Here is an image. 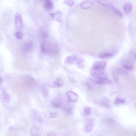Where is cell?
<instances>
[{"label":"cell","instance_id":"cell-1","mask_svg":"<svg viewBox=\"0 0 136 136\" xmlns=\"http://www.w3.org/2000/svg\"><path fill=\"white\" fill-rule=\"evenodd\" d=\"M41 48L42 52L46 54L55 55L58 52L59 50L57 46L52 42H42L41 45Z\"/></svg>","mask_w":136,"mask_h":136},{"label":"cell","instance_id":"cell-2","mask_svg":"<svg viewBox=\"0 0 136 136\" xmlns=\"http://www.w3.org/2000/svg\"><path fill=\"white\" fill-rule=\"evenodd\" d=\"M89 80L94 83L98 84H112L113 82L106 77L97 76L90 75L89 76Z\"/></svg>","mask_w":136,"mask_h":136},{"label":"cell","instance_id":"cell-3","mask_svg":"<svg viewBox=\"0 0 136 136\" xmlns=\"http://www.w3.org/2000/svg\"><path fill=\"white\" fill-rule=\"evenodd\" d=\"M52 105L56 108L62 107L63 104L61 96L59 95L57 96L52 101Z\"/></svg>","mask_w":136,"mask_h":136},{"label":"cell","instance_id":"cell-4","mask_svg":"<svg viewBox=\"0 0 136 136\" xmlns=\"http://www.w3.org/2000/svg\"><path fill=\"white\" fill-rule=\"evenodd\" d=\"M107 62L106 61H99L95 62L92 66V69L100 71H103L105 69L107 65Z\"/></svg>","mask_w":136,"mask_h":136},{"label":"cell","instance_id":"cell-5","mask_svg":"<svg viewBox=\"0 0 136 136\" xmlns=\"http://www.w3.org/2000/svg\"><path fill=\"white\" fill-rule=\"evenodd\" d=\"M15 23L17 29H20L22 26V19L21 15L19 12H17L15 15Z\"/></svg>","mask_w":136,"mask_h":136},{"label":"cell","instance_id":"cell-6","mask_svg":"<svg viewBox=\"0 0 136 136\" xmlns=\"http://www.w3.org/2000/svg\"><path fill=\"white\" fill-rule=\"evenodd\" d=\"M51 18L54 20L61 23L62 21V13L58 11L56 13L49 14Z\"/></svg>","mask_w":136,"mask_h":136},{"label":"cell","instance_id":"cell-7","mask_svg":"<svg viewBox=\"0 0 136 136\" xmlns=\"http://www.w3.org/2000/svg\"><path fill=\"white\" fill-rule=\"evenodd\" d=\"M78 57L75 55H72L67 57L65 58V63L66 64H71L77 63Z\"/></svg>","mask_w":136,"mask_h":136},{"label":"cell","instance_id":"cell-8","mask_svg":"<svg viewBox=\"0 0 136 136\" xmlns=\"http://www.w3.org/2000/svg\"><path fill=\"white\" fill-rule=\"evenodd\" d=\"M33 46V42L28 41L25 42L22 46V50L24 52H29L32 49Z\"/></svg>","mask_w":136,"mask_h":136},{"label":"cell","instance_id":"cell-9","mask_svg":"<svg viewBox=\"0 0 136 136\" xmlns=\"http://www.w3.org/2000/svg\"><path fill=\"white\" fill-rule=\"evenodd\" d=\"M66 95L71 101L74 103L77 100L78 98V96L76 93L70 91L66 92Z\"/></svg>","mask_w":136,"mask_h":136},{"label":"cell","instance_id":"cell-10","mask_svg":"<svg viewBox=\"0 0 136 136\" xmlns=\"http://www.w3.org/2000/svg\"><path fill=\"white\" fill-rule=\"evenodd\" d=\"M2 95L3 99L6 103H8L10 101L11 97L10 93L5 88L2 89Z\"/></svg>","mask_w":136,"mask_h":136},{"label":"cell","instance_id":"cell-11","mask_svg":"<svg viewBox=\"0 0 136 136\" xmlns=\"http://www.w3.org/2000/svg\"><path fill=\"white\" fill-rule=\"evenodd\" d=\"M94 126V122L91 120L88 122L85 125L84 128V131L85 132L88 133L92 130Z\"/></svg>","mask_w":136,"mask_h":136},{"label":"cell","instance_id":"cell-12","mask_svg":"<svg viewBox=\"0 0 136 136\" xmlns=\"http://www.w3.org/2000/svg\"><path fill=\"white\" fill-rule=\"evenodd\" d=\"M90 75L97 76L106 77L105 74L101 71L92 69L90 71Z\"/></svg>","mask_w":136,"mask_h":136},{"label":"cell","instance_id":"cell-13","mask_svg":"<svg viewBox=\"0 0 136 136\" xmlns=\"http://www.w3.org/2000/svg\"><path fill=\"white\" fill-rule=\"evenodd\" d=\"M123 8L125 13L126 14H129L132 11L133 6L130 2L126 3L124 5Z\"/></svg>","mask_w":136,"mask_h":136},{"label":"cell","instance_id":"cell-14","mask_svg":"<svg viewBox=\"0 0 136 136\" xmlns=\"http://www.w3.org/2000/svg\"><path fill=\"white\" fill-rule=\"evenodd\" d=\"M93 4V2L90 1H87L82 3L80 7L82 9L87 10L91 8Z\"/></svg>","mask_w":136,"mask_h":136},{"label":"cell","instance_id":"cell-15","mask_svg":"<svg viewBox=\"0 0 136 136\" xmlns=\"http://www.w3.org/2000/svg\"><path fill=\"white\" fill-rule=\"evenodd\" d=\"M31 135L32 136H39L41 135V132L38 128L33 126L30 130Z\"/></svg>","mask_w":136,"mask_h":136},{"label":"cell","instance_id":"cell-16","mask_svg":"<svg viewBox=\"0 0 136 136\" xmlns=\"http://www.w3.org/2000/svg\"><path fill=\"white\" fill-rule=\"evenodd\" d=\"M45 2L44 7L45 10L49 11L52 10L53 9L54 6L53 4L50 0H49Z\"/></svg>","mask_w":136,"mask_h":136},{"label":"cell","instance_id":"cell-17","mask_svg":"<svg viewBox=\"0 0 136 136\" xmlns=\"http://www.w3.org/2000/svg\"><path fill=\"white\" fill-rule=\"evenodd\" d=\"M63 85V80L60 78L57 79L54 83V87L56 88H60L62 87Z\"/></svg>","mask_w":136,"mask_h":136},{"label":"cell","instance_id":"cell-18","mask_svg":"<svg viewBox=\"0 0 136 136\" xmlns=\"http://www.w3.org/2000/svg\"><path fill=\"white\" fill-rule=\"evenodd\" d=\"M38 36L41 38L46 39L48 37V33L46 31L41 30L39 32Z\"/></svg>","mask_w":136,"mask_h":136},{"label":"cell","instance_id":"cell-19","mask_svg":"<svg viewBox=\"0 0 136 136\" xmlns=\"http://www.w3.org/2000/svg\"><path fill=\"white\" fill-rule=\"evenodd\" d=\"M95 1L98 2L104 6L109 7L112 4L106 0H94Z\"/></svg>","mask_w":136,"mask_h":136},{"label":"cell","instance_id":"cell-20","mask_svg":"<svg viewBox=\"0 0 136 136\" xmlns=\"http://www.w3.org/2000/svg\"><path fill=\"white\" fill-rule=\"evenodd\" d=\"M112 10L120 18H123V16L122 12L118 8L115 7L114 6L112 8Z\"/></svg>","mask_w":136,"mask_h":136},{"label":"cell","instance_id":"cell-21","mask_svg":"<svg viewBox=\"0 0 136 136\" xmlns=\"http://www.w3.org/2000/svg\"><path fill=\"white\" fill-rule=\"evenodd\" d=\"M108 102V100L107 99L105 98L103 99L101 101V106L106 108H109V105Z\"/></svg>","mask_w":136,"mask_h":136},{"label":"cell","instance_id":"cell-22","mask_svg":"<svg viewBox=\"0 0 136 136\" xmlns=\"http://www.w3.org/2000/svg\"><path fill=\"white\" fill-rule=\"evenodd\" d=\"M65 112L68 114H71L73 113V108L70 106H67L64 108Z\"/></svg>","mask_w":136,"mask_h":136},{"label":"cell","instance_id":"cell-23","mask_svg":"<svg viewBox=\"0 0 136 136\" xmlns=\"http://www.w3.org/2000/svg\"><path fill=\"white\" fill-rule=\"evenodd\" d=\"M59 114L58 113L55 112H52L49 113L46 115V117L48 118H53L58 116Z\"/></svg>","mask_w":136,"mask_h":136},{"label":"cell","instance_id":"cell-24","mask_svg":"<svg viewBox=\"0 0 136 136\" xmlns=\"http://www.w3.org/2000/svg\"><path fill=\"white\" fill-rule=\"evenodd\" d=\"M98 56L101 58H109L112 56V54L110 53H100L99 54Z\"/></svg>","mask_w":136,"mask_h":136},{"label":"cell","instance_id":"cell-25","mask_svg":"<svg viewBox=\"0 0 136 136\" xmlns=\"http://www.w3.org/2000/svg\"><path fill=\"white\" fill-rule=\"evenodd\" d=\"M84 115L86 116H87L90 115L91 114V110L90 107H86L84 108Z\"/></svg>","mask_w":136,"mask_h":136},{"label":"cell","instance_id":"cell-26","mask_svg":"<svg viewBox=\"0 0 136 136\" xmlns=\"http://www.w3.org/2000/svg\"><path fill=\"white\" fill-rule=\"evenodd\" d=\"M84 61L82 59L78 58L77 62L78 66L80 68L83 67L84 66Z\"/></svg>","mask_w":136,"mask_h":136},{"label":"cell","instance_id":"cell-27","mask_svg":"<svg viewBox=\"0 0 136 136\" xmlns=\"http://www.w3.org/2000/svg\"><path fill=\"white\" fill-rule=\"evenodd\" d=\"M74 2L72 0L65 1L63 2V3L65 5L69 7L72 6L74 4Z\"/></svg>","mask_w":136,"mask_h":136},{"label":"cell","instance_id":"cell-28","mask_svg":"<svg viewBox=\"0 0 136 136\" xmlns=\"http://www.w3.org/2000/svg\"><path fill=\"white\" fill-rule=\"evenodd\" d=\"M125 101L120 98H117L115 100L114 103L115 104H123L125 103Z\"/></svg>","mask_w":136,"mask_h":136},{"label":"cell","instance_id":"cell-29","mask_svg":"<svg viewBox=\"0 0 136 136\" xmlns=\"http://www.w3.org/2000/svg\"><path fill=\"white\" fill-rule=\"evenodd\" d=\"M15 36L17 39L20 40L22 39L23 37L22 34L20 32H16L15 33Z\"/></svg>","mask_w":136,"mask_h":136},{"label":"cell","instance_id":"cell-30","mask_svg":"<svg viewBox=\"0 0 136 136\" xmlns=\"http://www.w3.org/2000/svg\"><path fill=\"white\" fill-rule=\"evenodd\" d=\"M123 67L126 70L130 71H132L133 69V67L130 65H123Z\"/></svg>","mask_w":136,"mask_h":136},{"label":"cell","instance_id":"cell-31","mask_svg":"<svg viewBox=\"0 0 136 136\" xmlns=\"http://www.w3.org/2000/svg\"><path fill=\"white\" fill-rule=\"evenodd\" d=\"M48 136H54L56 135V132L54 131L48 132L47 133Z\"/></svg>","mask_w":136,"mask_h":136},{"label":"cell","instance_id":"cell-32","mask_svg":"<svg viewBox=\"0 0 136 136\" xmlns=\"http://www.w3.org/2000/svg\"><path fill=\"white\" fill-rule=\"evenodd\" d=\"M9 129L11 130H13L16 129L15 127L12 126L10 127Z\"/></svg>","mask_w":136,"mask_h":136},{"label":"cell","instance_id":"cell-33","mask_svg":"<svg viewBox=\"0 0 136 136\" xmlns=\"http://www.w3.org/2000/svg\"><path fill=\"white\" fill-rule=\"evenodd\" d=\"M39 1H42V2H45L47 1H49V0H39Z\"/></svg>","mask_w":136,"mask_h":136},{"label":"cell","instance_id":"cell-34","mask_svg":"<svg viewBox=\"0 0 136 136\" xmlns=\"http://www.w3.org/2000/svg\"><path fill=\"white\" fill-rule=\"evenodd\" d=\"M2 81H3L2 79V78H1V84L2 83Z\"/></svg>","mask_w":136,"mask_h":136}]
</instances>
